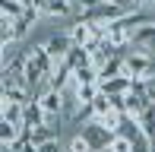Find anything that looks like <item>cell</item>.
I'll list each match as a JSON object with an SVG mask.
<instances>
[{"mask_svg":"<svg viewBox=\"0 0 155 152\" xmlns=\"http://www.w3.org/2000/svg\"><path fill=\"white\" fill-rule=\"evenodd\" d=\"M130 51H139V54H149V57H155V19H149V22H143L136 32H133L130 38Z\"/></svg>","mask_w":155,"mask_h":152,"instance_id":"obj_1","label":"cell"},{"mask_svg":"<svg viewBox=\"0 0 155 152\" xmlns=\"http://www.w3.org/2000/svg\"><path fill=\"white\" fill-rule=\"evenodd\" d=\"M79 133L86 136L89 143H92V149H95V152H104V149H108V143L117 136V133H111L108 127H101L98 121H89V124H82V130H79Z\"/></svg>","mask_w":155,"mask_h":152,"instance_id":"obj_2","label":"cell"},{"mask_svg":"<svg viewBox=\"0 0 155 152\" xmlns=\"http://www.w3.org/2000/svg\"><path fill=\"white\" fill-rule=\"evenodd\" d=\"M45 51L51 54V60L57 64V60H67V54L73 51V38H70V32H60V35H51L45 41Z\"/></svg>","mask_w":155,"mask_h":152,"instance_id":"obj_3","label":"cell"},{"mask_svg":"<svg viewBox=\"0 0 155 152\" xmlns=\"http://www.w3.org/2000/svg\"><path fill=\"white\" fill-rule=\"evenodd\" d=\"M133 86H136V79H130V76H111V79L98 82V89H101L104 95H111V98H120V95L133 92Z\"/></svg>","mask_w":155,"mask_h":152,"instance_id":"obj_4","label":"cell"},{"mask_svg":"<svg viewBox=\"0 0 155 152\" xmlns=\"http://www.w3.org/2000/svg\"><path fill=\"white\" fill-rule=\"evenodd\" d=\"M0 121L25 127V105H22V101H10V98H3V101H0Z\"/></svg>","mask_w":155,"mask_h":152,"instance_id":"obj_5","label":"cell"},{"mask_svg":"<svg viewBox=\"0 0 155 152\" xmlns=\"http://www.w3.org/2000/svg\"><path fill=\"white\" fill-rule=\"evenodd\" d=\"M38 105L45 108V114H63V92L57 89H45L38 95Z\"/></svg>","mask_w":155,"mask_h":152,"instance_id":"obj_6","label":"cell"},{"mask_svg":"<svg viewBox=\"0 0 155 152\" xmlns=\"http://www.w3.org/2000/svg\"><path fill=\"white\" fill-rule=\"evenodd\" d=\"M29 10V6L22 3V0H0V19H10V22H16L22 13Z\"/></svg>","mask_w":155,"mask_h":152,"instance_id":"obj_7","label":"cell"},{"mask_svg":"<svg viewBox=\"0 0 155 152\" xmlns=\"http://www.w3.org/2000/svg\"><path fill=\"white\" fill-rule=\"evenodd\" d=\"M67 67H70V70H79V67H92L89 48H79V45H73V51L67 54Z\"/></svg>","mask_w":155,"mask_h":152,"instance_id":"obj_8","label":"cell"},{"mask_svg":"<svg viewBox=\"0 0 155 152\" xmlns=\"http://www.w3.org/2000/svg\"><path fill=\"white\" fill-rule=\"evenodd\" d=\"M136 121H139V130H143L149 140H155V105H149L143 114L136 117Z\"/></svg>","mask_w":155,"mask_h":152,"instance_id":"obj_9","label":"cell"},{"mask_svg":"<svg viewBox=\"0 0 155 152\" xmlns=\"http://www.w3.org/2000/svg\"><path fill=\"white\" fill-rule=\"evenodd\" d=\"M67 152H95V149H92V143H89L82 133H76L73 140L67 143Z\"/></svg>","mask_w":155,"mask_h":152,"instance_id":"obj_10","label":"cell"},{"mask_svg":"<svg viewBox=\"0 0 155 152\" xmlns=\"http://www.w3.org/2000/svg\"><path fill=\"white\" fill-rule=\"evenodd\" d=\"M104 152H133V143L127 140V136H120V133H117L114 140L108 143V149H104Z\"/></svg>","mask_w":155,"mask_h":152,"instance_id":"obj_11","label":"cell"},{"mask_svg":"<svg viewBox=\"0 0 155 152\" xmlns=\"http://www.w3.org/2000/svg\"><path fill=\"white\" fill-rule=\"evenodd\" d=\"M133 152H152L155 149V140H149V136H146V133H139V136H133Z\"/></svg>","mask_w":155,"mask_h":152,"instance_id":"obj_12","label":"cell"},{"mask_svg":"<svg viewBox=\"0 0 155 152\" xmlns=\"http://www.w3.org/2000/svg\"><path fill=\"white\" fill-rule=\"evenodd\" d=\"M101 3H114V0H76V16H82V13H89V10H95V6H101Z\"/></svg>","mask_w":155,"mask_h":152,"instance_id":"obj_13","label":"cell"},{"mask_svg":"<svg viewBox=\"0 0 155 152\" xmlns=\"http://www.w3.org/2000/svg\"><path fill=\"white\" fill-rule=\"evenodd\" d=\"M38 152H67V146H60V136H54V140L41 143V146H35Z\"/></svg>","mask_w":155,"mask_h":152,"instance_id":"obj_14","label":"cell"},{"mask_svg":"<svg viewBox=\"0 0 155 152\" xmlns=\"http://www.w3.org/2000/svg\"><path fill=\"white\" fill-rule=\"evenodd\" d=\"M143 3H152V6H155V0H143Z\"/></svg>","mask_w":155,"mask_h":152,"instance_id":"obj_15","label":"cell"},{"mask_svg":"<svg viewBox=\"0 0 155 152\" xmlns=\"http://www.w3.org/2000/svg\"><path fill=\"white\" fill-rule=\"evenodd\" d=\"M73 3H76V0H73Z\"/></svg>","mask_w":155,"mask_h":152,"instance_id":"obj_16","label":"cell"}]
</instances>
